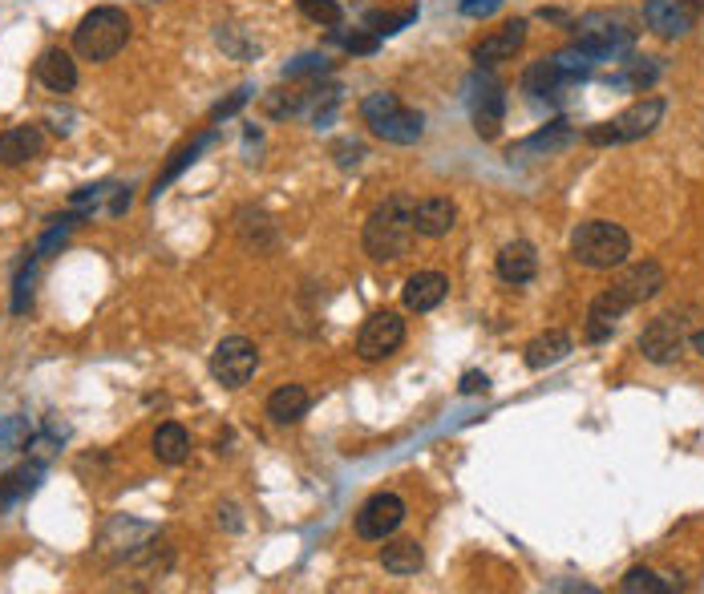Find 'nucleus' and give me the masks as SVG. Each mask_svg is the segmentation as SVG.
<instances>
[{"mask_svg": "<svg viewBox=\"0 0 704 594\" xmlns=\"http://www.w3.org/2000/svg\"><path fill=\"white\" fill-rule=\"evenodd\" d=\"M664 284H668V275H664V267H660L656 260L631 263L628 272L619 275V279L607 287L604 296L592 299L583 336H587L592 344H604V340H612V336H616V328H619V320H624L631 308H640V304H648V299L660 296V287H664Z\"/></svg>", "mask_w": 704, "mask_h": 594, "instance_id": "nucleus-1", "label": "nucleus"}, {"mask_svg": "<svg viewBox=\"0 0 704 594\" xmlns=\"http://www.w3.org/2000/svg\"><path fill=\"white\" fill-rule=\"evenodd\" d=\"M414 198L409 195H389L385 202H381L377 211L369 215L365 223V235H361V243H365V255L377 263H397L409 255V248H414Z\"/></svg>", "mask_w": 704, "mask_h": 594, "instance_id": "nucleus-2", "label": "nucleus"}, {"mask_svg": "<svg viewBox=\"0 0 704 594\" xmlns=\"http://www.w3.org/2000/svg\"><path fill=\"white\" fill-rule=\"evenodd\" d=\"M571 29H575V41H571V45H579L595 65L628 62L631 53H636V29H631V21L624 13L595 9V13L571 21Z\"/></svg>", "mask_w": 704, "mask_h": 594, "instance_id": "nucleus-3", "label": "nucleus"}, {"mask_svg": "<svg viewBox=\"0 0 704 594\" xmlns=\"http://www.w3.org/2000/svg\"><path fill=\"white\" fill-rule=\"evenodd\" d=\"M631 255V235L612 219H587L571 235V260L592 272H616Z\"/></svg>", "mask_w": 704, "mask_h": 594, "instance_id": "nucleus-4", "label": "nucleus"}, {"mask_svg": "<svg viewBox=\"0 0 704 594\" xmlns=\"http://www.w3.org/2000/svg\"><path fill=\"white\" fill-rule=\"evenodd\" d=\"M130 33H134L130 16L113 4H101V9H89L81 25L74 29V53L81 62H113L127 50Z\"/></svg>", "mask_w": 704, "mask_h": 594, "instance_id": "nucleus-5", "label": "nucleus"}, {"mask_svg": "<svg viewBox=\"0 0 704 594\" xmlns=\"http://www.w3.org/2000/svg\"><path fill=\"white\" fill-rule=\"evenodd\" d=\"M664 113H668V101L664 98H640V101H631L628 110L616 113L612 122H595L583 130V142L595 150H604V146H628V142H644L648 134H656V125L664 122Z\"/></svg>", "mask_w": 704, "mask_h": 594, "instance_id": "nucleus-6", "label": "nucleus"}, {"mask_svg": "<svg viewBox=\"0 0 704 594\" xmlns=\"http://www.w3.org/2000/svg\"><path fill=\"white\" fill-rule=\"evenodd\" d=\"M361 118H365V125L381 142H393V146H414V142H421V134H426V118L417 110H409L397 94H385V89H381V94H369V98L361 101Z\"/></svg>", "mask_w": 704, "mask_h": 594, "instance_id": "nucleus-7", "label": "nucleus"}, {"mask_svg": "<svg viewBox=\"0 0 704 594\" xmlns=\"http://www.w3.org/2000/svg\"><path fill=\"white\" fill-rule=\"evenodd\" d=\"M465 101H470V122H474V134L482 142H494L506 125V81L494 69H479L470 74V86H465Z\"/></svg>", "mask_w": 704, "mask_h": 594, "instance_id": "nucleus-8", "label": "nucleus"}, {"mask_svg": "<svg viewBox=\"0 0 704 594\" xmlns=\"http://www.w3.org/2000/svg\"><path fill=\"white\" fill-rule=\"evenodd\" d=\"M689 320H684V311H664V316H656L648 320V328L640 332L636 348H640V356L648 364H676L684 356V348H689Z\"/></svg>", "mask_w": 704, "mask_h": 594, "instance_id": "nucleus-9", "label": "nucleus"}, {"mask_svg": "<svg viewBox=\"0 0 704 594\" xmlns=\"http://www.w3.org/2000/svg\"><path fill=\"white\" fill-rule=\"evenodd\" d=\"M260 369V348L248 336H223L211 352V376L219 388H243Z\"/></svg>", "mask_w": 704, "mask_h": 594, "instance_id": "nucleus-10", "label": "nucleus"}, {"mask_svg": "<svg viewBox=\"0 0 704 594\" xmlns=\"http://www.w3.org/2000/svg\"><path fill=\"white\" fill-rule=\"evenodd\" d=\"M518 86H522V94H527L530 101H539V106L542 101H547V106H563L566 94L583 86V77L566 74L554 57H542V62H530L527 69H522V81H518Z\"/></svg>", "mask_w": 704, "mask_h": 594, "instance_id": "nucleus-11", "label": "nucleus"}, {"mask_svg": "<svg viewBox=\"0 0 704 594\" xmlns=\"http://www.w3.org/2000/svg\"><path fill=\"white\" fill-rule=\"evenodd\" d=\"M405 344V320L397 311H373L361 332H356V356L377 364V360H389L397 348Z\"/></svg>", "mask_w": 704, "mask_h": 594, "instance_id": "nucleus-12", "label": "nucleus"}, {"mask_svg": "<svg viewBox=\"0 0 704 594\" xmlns=\"http://www.w3.org/2000/svg\"><path fill=\"white\" fill-rule=\"evenodd\" d=\"M701 21V9L692 0H644V25L660 41L689 37Z\"/></svg>", "mask_w": 704, "mask_h": 594, "instance_id": "nucleus-13", "label": "nucleus"}, {"mask_svg": "<svg viewBox=\"0 0 704 594\" xmlns=\"http://www.w3.org/2000/svg\"><path fill=\"white\" fill-rule=\"evenodd\" d=\"M405 521V502L397 494H373L365 506L356 509V538H365V542H385L389 534L402 530Z\"/></svg>", "mask_w": 704, "mask_h": 594, "instance_id": "nucleus-14", "label": "nucleus"}, {"mask_svg": "<svg viewBox=\"0 0 704 594\" xmlns=\"http://www.w3.org/2000/svg\"><path fill=\"white\" fill-rule=\"evenodd\" d=\"M522 45H527V16H515L503 29H494L491 37H482L470 57H474L479 69H494L503 62H515V53H522Z\"/></svg>", "mask_w": 704, "mask_h": 594, "instance_id": "nucleus-15", "label": "nucleus"}, {"mask_svg": "<svg viewBox=\"0 0 704 594\" xmlns=\"http://www.w3.org/2000/svg\"><path fill=\"white\" fill-rule=\"evenodd\" d=\"M571 142H575V130H571V122H566V118H554V122H547L542 130H535L530 138H522L518 146H510V154H506V158H510V162L547 158V154H559V150H566Z\"/></svg>", "mask_w": 704, "mask_h": 594, "instance_id": "nucleus-16", "label": "nucleus"}, {"mask_svg": "<svg viewBox=\"0 0 704 594\" xmlns=\"http://www.w3.org/2000/svg\"><path fill=\"white\" fill-rule=\"evenodd\" d=\"M494 272H498V279L510 287L535 284V275H539V251L530 248L527 239H515V243H506V248L498 251Z\"/></svg>", "mask_w": 704, "mask_h": 594, "instance_id": "nucleus-17", "label": "nucleus"}, {"mask_svg": "<svg viewBox=\"0 0 704 594\" xmlns=\"http://www.w3.org/2000/svg\"><path fill=\"white\" fill-rule=\"evenodd\" d=\"M458 227V202L446 195L414 202V231L421 239H446Z\"/></svg>", "mask_w": 704, "mask_h": 594, "instance_id": "nucleus-18", "label": "nucleus"}, {"mask_svg": "<svg viewBox=\"0 0 704 594\" xmlns=\"http://www.w3.org/2000/svg\"><path fill=\"white\" fill-rule=\"evenodd\" d=\"M45 150V130L41 122H21V125H9L4 134H0V166H25L33 162Z\"/></svg>", "mask_w": 704, "mask_h": 594, "instance_id": "nucleus-19", "label": "nucleus"}, {"mask_svg": "<svg viewBox=\"0 0 704 594\" xmlns=\"http://www.w3.org/2000/svg\"><path fill=\"white\" fill-rule=\"evenodd\" d=\"M33 77H37L50 94H74L77 89V62L65 50H45L37 62H33Z\"/></svg>", "mask_w": 704, "mask_h": 594, "instance_id": "nucleus-20", "label": "nucleus"}, {"mask_svg": "<svg viewBox=\"0 0 704 594\" xmlns=\"http://www.w3.org/2000/svg\"><path fill=\"white\" fill-rule=\"evenodd\" d=\"M235 235H240L243 248L255 251V255L276 251V243H279L276 223H272V219H267L260 207H240V211H235Z\"/></svg>", "mask_w": 704, "mask_h": 594, "instance_id": "nucleus-21", "label": "nucleus"}, {"mask_svg": "<svg viewBox=\"0 0 704 594\" xmlns=\"http://www.w3.org/2000/svg\"><path fill=\"white\" fill-rule=\"evenodd\" d=\"M446 296H450V279L441 272H417L402 287V304L409 311H433Z\"/></svg>", "mask_w": 704, "mask_h": 594, "instance_id": "nucleus-22", "label": "nucleus"}, {"mask_svg": "<svg viewBox=\"0 0 704 594\" xmlns=\"http://www.w3.org/2000/svg\"><path fill=\"white\" fill-rule=\"evenodd\" d=\"M575 352V340H571V332H563V328H551V332L535 336L527 344V369L530 372H542V369H554L559 360H566Z\"/></svg>", "mask_w": 704, "mask_h": 594, "instance_id": "nucleus-23", "label": "nucleus"}, {"mask_svg": "<svg viewBox=\"0 0 704 594\" xmlns=\"http://www.w3.org/2000/svg\"><path fill=\"white\" fill-rule=\"evenodd\" d=\"M215 138H219V130H215V125H211V130H202V134H195V138H190L187 146H178L175 154H170V162H166L163 170H158V178H154V190H151V198H158V195H163V190H166V186L175 183L178 174L187 170V166H195V162H199V154H202V150H207V146H215Z\"/></svg>", "mask_w": 704, "mask_h": 594, "instance_id": "nucleus-24", "label": "nucleus"}, {"mask_svg": "<svg viewBox=\"0 0 704 594\" xmlns=\"http://www.w3.org/2000/svg\"><path fill=\"white\" fill-rule=\"evenodd\" d=\"M308 409H312V396H308V388L304 384H279L276 393L267 396V417L276 425H296L308 417Z\"/></svg>", "mask_w": 704, "mask_h": 594, "instance_id": "nucleus-25", "label": "nucleus"}, {"mask_svg": "<svg viewBox=\"0 0 704 594\" xmlns=\"http://www.w3.org/2000/svg\"><path fill=\"white\" fill-rule=\"evenodd\" d=\"M41 473H45L41 461H25V465H16V470L0 473V506H16V502H25L29 494H37Z\"/></svg>", "mask_w": 704, "mask_h": 594, "instance_id": "nucleus-26", "label": "nucleus"}, {"mask_svg": "<svg viewBox=\"0 0 704 594\" xmlns=\"http://www.w3.org/2000/svg\"><path fill=\"white\" fill-rule=\"evenodd\" d=\"M151 449H154V458L163 461V465H183V461L190 458V433L178 421H166V425H158V429H154Z\"/></svg>", "mask_w": 704, "mask_h": 594, "instance_id": "nucleus-27", "label": "nucleus"}, {"mask_svg": "<svg viewBox=\"0 0 704 594\" xmlns=\"http://www.w3.org/2000/svg\"><path fill=\"white\" fill-rule=\"evenodd\" d=\"M624 65V74H612L607 77V86L616 89H652L656 81H660V74H664V65H660V57H636L631 53Z\"/></svg>", "mask_w": 704, "mask_h": 594, "instance_id": "nucleus-28", "label": "nucleus"}, {"mask_svg": "<svg viewBox=\"0 0 704 594\" xmlns=\"http://www.w3.org/2000/svg\"><path fill=\"white\" fill-rule=\"evenodd\" d=\"M381 566L389 570V574H397V579H409V574H417V570L426 566V554H421V546H417L414 538H402V542H389L381 550Z\"/></svg>", "mask_w": 704, "mask_h": 594, "instance_id": "nucleus-29", "label": "nucleus"}, {"mask_svg": "<svg viewBox=\"0 0 704 594\" xmlns=\"http://www.w3.org/2000/svg\"><path fill=\"white\" fill-rule=\"evenodd\" d=\"M672 591H680V582L660 579V574L648 566H631L628 574L619 579V594H672Z\"/></svg>", "mask_w": 704, "mask_h": 594, "instance_id": "nucleus-30", "label": "nucleus"}, {"mask_svg": "<svg viewBox=\"0 0 704 594\" xmlns=\"http://www.w3.org/2000/svg\"><path fill=\"white\" fill-rule=\"evenodd\" d=\"M81 223H86V215H81V211H65V215H57V219H50V231L37 239L33 255H37V260H45V255L62 248L65 239H69V231H74V227H81Z\"/></svg>", "mask_w": 704, "mask_h": 594, "instance_id": "nucleus-31", "label": "nucleus"}, {"mask_svg": "<svg viewBox=\"0 0 704 594\" xmlns=\"http://www.w3.org/2000/svg\"><path fill=\"white\" fill-rule=\"evenodd\" d=\"M113 190H118V186H113V183H94V186H81V190H74V195H69V211H81V215H86V219H94V215H98L101 207H106V211H110V198H113Z\"/></svg>", "mask_w": 704, "mask_h": 594, "instance_id": "nucleus-32", "label": "nucleus"}, {"mask_svg": "<svg viewBox=\"0 0 704 594\" xmlns=\"http://www.w3.org/2000/svg\"><path fill=\"white\" fill-rule=\"evenodd\" d=\"M304 106H308V89H272V94H264V113L272 122L296 118Z\"/></svg>", "mask_w": 704, "mask_h": 594, "instance_id": "nucleus-33", "label": "nucleus"}, {"mask_svg": "<svg viewBox=\"0 0 704 594\" xmlns=\"http://www.w3.org/2000/svg\"><path fill=\"white\" fill-rule=\"evenodd\" d=\"M215 41H219V50L231 53L235 62H252V57H260V41L248 37L240 25H219L215 29Z\"/></svg>", "mask_w": 704, "mask_h": 594, "instance_id": "nucleus-34", "label": "nucleus"}, {"mask_svg": "<svg viewBox=\"0 0 704 594\" xmlns=\"http://www.w3.org/2000/svg\"><path fill=\"white\" fill-rule=\"evenodd\" d=\"M332 57L328 53H300L296 62L284 65V81H300V77H312V81H320L324 74H332Z\"/></svg>", "mask_w": 704, "mask_h": 594, "instance_id": "nucleus-35", "label": "nucleus"}, {"mask_svg": "<svg viewBox=\"0 0 704 594\" xmlns=\"http://www.w3.org/2000/svg\"><path fill=\"white\" fill-rule=\"evenodd\" d=\"M328 37L337 41L340 50L352 53V57H373L381 50V37L373 29H352V33H340V29H328Z\"/></svg>", "mask_w": 704, "mask_h": 594, "instance_id": "nucleus-36", "label": "nucleus"}, {"mask_svg": "<svg viewBox=\"0 0 704 594\" xmlns=\"http://www.w3.org/2000/svg\"><path fill=\"white\" fill-rule=\"evenodd\" d=\"M296 9H300V13L320 29L344 25V9H340V0H296Z\"/></svg>", "mask_w": 704, "mask_h": 594, "instance_id": "nucleus-37", "label": "nucleus"}, {"mask_svg": "<svg viewBox=\"0 0 704 594\" xmlns=\"http://www.w3.org/2000/svg\"><path fill=\"white\" fill-rule=\"evenodd\" d=\"M33 284H37V255L16 272V284H13V316H25L33 308Z\"/></svg>", "mask_w": 704, "mask_h": 594, "instance_id": "nucleus-38", "label": "nucleus"}, {"mask_svg": "<svg viewBox=\"0 0 704 594\" xmlns=\"http://www.w3.org/2000/svg\"><path fill=\"white\" fill-rule=\"evenodd\" d=\"M29 437H33L29 417H4L0 421V449H25Z\"/></svg>", "mask_w": 704, "mask_h": 594, "instance_id": "nucleus-39", "label": "nucleus"}, {"mask_svg": "<svg viewBox=\"0 0 704 594\" xmlns=\"http://www.w3.org/2000/svg\"><path fill=\"white\" fill-rule=\"evenodd\" d=\"M417 21V9H405V13H373L369 16V29L377 33V37H393V33H402L405 25H414Z\"/></svg>", "mask_w": 704, "mask_h": 594, "instance_id": "nucleus-40", "label": "nucleus"}, {"mask_svg": "<svg viewBox=\"0 0 704 594\" xmlns=\"http://www.w3.org/2000/svg\"><path fill=\"white\" fill-rule=\"evenodd\" d=\"M332 158H337V166L352 170V166H361V158H365V146H361V142H352V138L332 142Z\"/></svg>", "mask_w": 704, "mask_h": 594, "instance_id": "nucleus-41", "label": "nucleus"}, {"mask_svg": "<svg viewBox=\"0 0 704 594\" xmlns=\"http://www.w3.org/2000/svg\"><path fill=\"white\" fill-rule=\"evenodd\" d=\"M248 101H252V89L243 86V89H235V94H231V98L227 101H219V106H215L211 110V122H223V118H231V113L235 110H243V106H248Z\"/></svg>", "mask_w": 704, "mask_h": 594, "instance_id": "nucleus-42", "label": "nucleus"}, {"mask_svg": "<svg viewBox=\"0 0 704 594\" xmlns=\"http://www.w3.org/2000/svg\"><path fill=\"white\" fill-rule=\"evenodd\" d=\"M458 9H462V16H474V21H482V16L498 13V9H503V0H462Z\"/></svg>", "mask_w": 704, "mask_h": 594, "instance_id": "nucleus-43", "label": "nucleus"}, {"mask_svg": "<svg viewBox=\"0 0 704 594\" xmlns=\"http://www.w3.org/2000/svg\"><path fill=\"white\" fill-rule=\"evenodd\" d=\"M482 393H491V376H486V372H465L462 396H482Z\"/></svg>", "mask_w": 704, "mask_h": 594, "instance_id": "nucleus-44", "label": "nucleus"}, {"mask_svg": "<svg viewBox=\"0 0 704 594\" xmlns=\"http://www.w3.org/2000/svg\"><path fill=\"white\" fill-rule=\"evenodd\" d=\"M130 202H134V195H130V186H118V190H113V198H110V219H122V215L130 211Z\"/></svg>", "mask_w": 704, "mask_h": 594, "instance_id": "nucleus-45", "label": "nucleus"}, {"mask_svg": "<svg viewBox=\"0 0 704 594\" xmlns=\"http://www.w3.org/2000/svg\"><path fill=\"white\" fill-rule=\"evenodd\" d=\"M539 16H542V21H554V25H566V29H571V16H566L563 9H539Z\"/></svg>", "mask_w": 704, "mask_h": 594, "instance_id": "nucleus-46", "label": "nucleus"}, {"mask_svg": "<svg viewBox=\"0 0 704 594\" xmlns=\"http://www.w3.org/2000/svg\"><path fill=\"white\" fill-rule=\"evenodd\" d=\"M219 514H227V530H240V518H235L240 509H235V506H219Z\"/></svg>", "mask_w": 704, "mask_h": 594, "instance_id": "nucleus-47", "label": "nucleus"}, {"mask_svg": "<svg viewBox=\"0 0 704 594\" xmlns=\"http://www.w3.org/2000/svg\"><path fill=\"white\" fill-rule=\"evenodd\" d=\"M689 344L696 348V352H701V356H704V328H701V332H692V336H689Z\"/></svg>", "mask_w": 704, "mask_h": 594, "instance_id": "nucleus-48", "label": "nucleus"}, {"mask_svg": "<svg viewBox=\"0 0 704 594\" xmlns=\"http://www.w3.org/2000/svg\"><path fill=\"white\" fill-rule=\"evenodd\" d=\"M692 4H696V9H701V13H704V0H692Z\"/></svg>", "mask_w": 704, "mask_h": 594, "instance_id": "nucleus-49", "label": "nucleus"}]
</instances>
